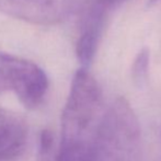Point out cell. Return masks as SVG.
Here are the masks:
<instances>
[{
    "mask_svg": "<svg viewBox=\"0 0 161 161\" xmlns=\"http://www.w3.org/2000/svg\"><path fill=\"white\" fill-rule=\"evenodd\" d=\"M71 0H0V12L37 25H53L71 11Z\"/></svg>",
    "mask_w": 161,
    "mask_h": 161,
    "instance_id": "cell-4",
    "label": "cell"
},
{
    "mask_svg": "<svg viewBox=\"0 0 161 161\" xmlns=\"http://www.w3.org/2000/svg\"><path fill=\"white\" fill-rule=\"evenodd\" d=\"M149 60H150V53L147 47H144L137 54L131 67V77L134 82L137 86H144L146 82L149 70Z\"/></svg>",
    "mask_w": 161,
    "mask_h": 161,
    "instance_id": "cell-7",
    "label": "cell"
},
{
    "mask_svg": "<svg viewBox=\"0 0 161 161\" xmlns=\"http://www.w3.org/2000/svg\"><path fill=\"white\" fill-rule=\"evenodd\" d=\"M113 0H92L85 11L76 54L82 68H88L96 55Z\"/></svg>",
    "mask_w": 161,
    "mask_h": 161,
    "instance_id": "cell-5",
    "label": "cell"
},
{
    "mask_svg": "<svg viewBox=\"0 0 161 161\" xmlns=\"http://www.w3.org/2000/svg\"><path fill=\"white\" fill-rule=\"evenodd\" d=\"M28 125L20 115L0 108V161H13L23 153Z\"/></svg>",
    "mask_w": 161,
    "mask_h": 161,
    "instance_id": "cell-6",
    "label": "cell"
},
{
    "mask_svg": "<svg viewBox=\"0 0 161 161\" xmlns=\"http://www.w3.org/2000/svg\"><path fill=\"white\" fill-rule=\"evenodd\" d=\"M102 91L94 77L80 68L71 81L62 115L59 148H92L101 121Z\"/></svg>",
    "mask_w": 161,
    "mask_h": 161,
    "instance_id": "cell-1",
    "label": "cell"
},
{
    "mask_svg": "<svg viewBox=\"0 0 161 161\" xmlns=\"http://www.w3.org/2000/svg\"><path fill=\"white\" fill-rule=\"evenodd\" d=\"M36 161H55L54 138L49 130H43L41 134L40 149Z\"/></svg>",
    "mask_w": 161,
    "mask_h": 161,
    "instance_id": "cell-8",
    "label": "cell"
},
{
    "mask_svg": "<svg viewBox=\"0 0 161 161\" xmlns=\"http://www.w3.org/2000/svg\"><path fill=\"white\" fill-rule=\"evenodd\" d=\"M159 1H161V0H150V1H149V4H155Z\"/></svg>",
    "mask_w": 161,
    "mask_h": 161,
    "instance_id": "cell-10",
    "label": "cell"
},
{
    "mask_svg": "<svg viewBox=\"0 0 161 161\" xmlns=\"http://www.w3.org/2000/svg\"><path fill=\"white\" fill-rule=\"evenodd\" d=\"M140 126L130 104L117 97L102 115L93 144V161H138Z\"/></svg>",
    "mask_w": 161,
    "mask_h": 161,
    "instance_id": "cell-2",
    "label": "cell"
},
{
    "mask_svg": "<svg viewBox=\"0 0 161 161\" xmlns=\"http://www.w3.org/2000/svg\"><path fill=\"white\" fill-rule=\"evenodd\" d=\"M48 79L41 67L21 57L0 53V93L12 91L25 108H38L46 96Z\"/></svg>",
    "mask_w": 161,
    "mask_h": 161,
    "instance_id": "cell-3",
    "label": "cell"
},
{
    "mask_svg": "<svg viewBox=\"0 0 161 161\" xmlns=\"http://www.w3.org/2000/svg\"><path fill=\"white\" fill-rule=\"evenodd\" d=\"M124 1H126V0H113V4H114V6H116V4H119V3H122V2H124Z\"/></svg>",
    "mask_w": 161,
    "mask_h": 161,
    "instance_id": "cell-9",
    "label": "cell"
}]
</instances>
